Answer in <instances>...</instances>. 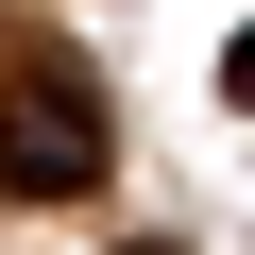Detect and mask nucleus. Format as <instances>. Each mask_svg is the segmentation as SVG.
<instances>
[{"label": "nucleus", "mask_w": 255, "mask_h": 255, "mask_svg": "<svg viewBox=\"0 0 255 255\" xmlns=\"http://www.w3.org/2000/svg\"><path fill=\"white\" fill-rule=\"evenodd\" d=\"M0 187L17 204H85L102 187V85L68 51H17L0 68Z\"/></svg>", "instance_id": "obj_1"}, {"label": "nucleus", "mask_w": 255, "mask_h": 255, "mask_svg": "<svg viewBox=\"0 0 255 255\" xmlns=\"http://www.w3.org/2000/svg\"><path fill=\"white\" fill-rule=\"evenodd\" d=\"M221 102H238V119H255V34H238V51H221Z\"/></svg>", "instance_id": "obj_2"}, {"label": "nucleus", "mask_w": 255, "mask_h": 255, "mask_svg": "<svg viewBox=\"0 0 255 255\" xmlns=\"http://www.w3.org/2000/svg\"><path fill=\"white\" fill-rule=\"evenodd\" d=\"M119 255H170V238H119Z\"/></svg>", "instance_id": "obj_3"}]
</instances>
